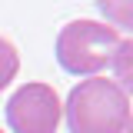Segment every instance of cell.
<instances>
[{
	"label": "cell",
	"instance_id": "cell-5",
	"mask_svg": "<svg viewBox=\"0 0 133 133\" xmlns=\"http://www.w3.org/2000/svg\"><path fill=\"white\" fill-rule=\"evenodd\" d=\"M110 66H113L116 83L123 87V93L133 97V40H123L120 43V50H116V57H113Z\"/></svg>",
	"mask_w": 133,
	"mask_h": 133
},
{
	"label": "cell",
	"instance_id": "cell-6",
	"mask_svg": "<svg viewBox=\"0 0 133 133\" xmlns=\"http://www.w3.org/2000/svg\"><path fill=\"white\" fill-rule=\"evenodd\" d=\"M17 73H20V53L7 37H0V93L17 80Z\"/></svg>",
	"mask_w": 133,
	"mask_h": 133
},
{
	"label": "cell",
	"instance_id": "cell-4",
	"mask_svg": "<svg viewBox=\"0 0 133 133\" xmlns=\"http://www.w3.org/2000/svg\"><path fill=\"white\" fill-rule=\"evenodd\" d=\"M97 10L107 17V23L116 33H133V0H97Z\"/></svg>",
	"mask_w": 133,
	"mask_h": 133
},
{
	"label": "cell",
	"instance_id": "cell-3",
	"mask_svg": "<svg viewBox=\"0 0 133 133\" xmlns=\"http://www.w3.org/2000/svg\"><path fill=\"white\" fill-rule=\"evenodd\" d=\"M63 103L50 83H23L7 100V127L14 133H57Z\"/></svg>",
	"mask_w": 133,
	"mask_h": 133
},
{
	"label": "cell",
	"instance_id": "cell-8",
	"mask_svg": "<svg viewBox=\"0 0 133 133\" xmlns=\"http://www.w3.org/2000/svg\"><path fill=\"white\" fill-rule=\"evenodd\" d=\"M0 133H3V130H0Z\"/></svg>",
	"mask_w": 133,
	"mask_h": 133
},
{
	"label": "cell",
	"instance_id": "cell-1",
	"mask_svg": "<svg viewBox=\"0 0 133 133\" xmlns=\"http://www.w3.org/2000/svg\"><path fill=\"white\" fill-rule=\"evenodd\" d=\"M63 116L70 133H123L133 116V107L116 80L87 77L70 90Z\"/></svg>",
	"mask_w": 133,
	"mask_h": 133
},
{
	"label": "cell",
	"instance_id": "cell-2",
	"mask_svg": "<svg viewBox=\"0 0 133 133\" xmlns=\"http://www.w3.org/2000/svg\"><path fill=\"white\" fill-rule=\"evenodd\" d=\"M120 33L100 20H70L57 33V63L73 77H97L113 63L120 50Z\"/></svg>",
	"mask_w": 133,
	"mask_h": 133
},
{
	"label": "cell",
	"instance_id": "cell-7",
	"mask_svg": "<svg viewBox=\"0 0 133 133\" xmlns=\"http://www.w3.org/2000/svg\"><path fill=\"white\" fill-rule=\"evenodd\" d=\"M123 133H133V116H130V123H127V130H123Z\"/></svg>",
	"mask_w": 133,
	"mask_h": 133
}]
</instances>
